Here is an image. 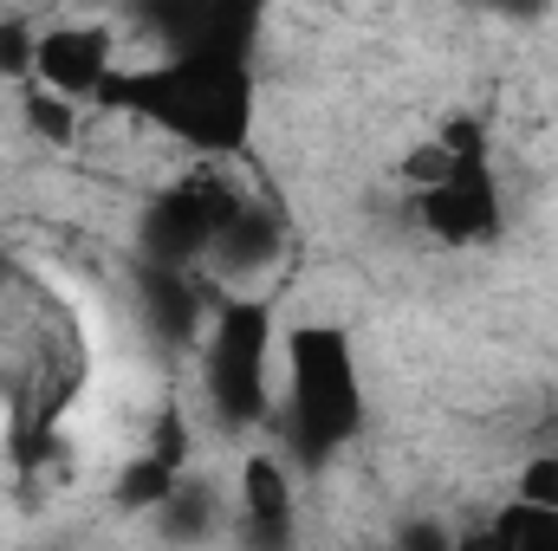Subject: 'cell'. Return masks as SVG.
<instances>
[{
    "label": "cell",
    "instance_id": "cell-1",
    "mask_svg": "<svg viewBox=\"0 0 558 551\" xmlns=\"http://www.w3.org/2000/svg\"><path fill=\"white\" fill-rule=\"evenodd\" d=\"M98 118L143 124L149 137L175 143L189 162L234 169L260 131V78L247 52H215V46L149 52L111 78V91L98 98Z\"/></svg>",
    "mask_w": 558,
    "mask_h": 551
},
{
    "label": "cell",
    "instance_id": "cell-2",
    "mask_svg": "<svg viewBox=\"0 0 558 551\" xmlns=\"http://www.w3.org/2000/svg\"><path fill=\"white\" fill-rule=\"evenodd\" d=\"M364 421H371V390H364V357H357L351 325L286 318L279 325L274 448L299 474H318L364 434Z\"/></svg>",
    "mask_w": 558,
    "mask_h": 551
},
{
    "label": "cell",
    "instance_id": "cell-3",
    "mask_svg": "<svg viewBox=\"0 0 558 551\" xmlns=\"http://www.w3.org/2000/svg\"><path fill=\"white\" fill-rule=\"evenodd\" d=\"M195 390L221 434H274L279 311L267 292H221L195 344Z\"/></svg>",
    "mask_w": 558,
    "mask_h": 551
},
{
    "label": "cell",
    "instance_id": "cell-4",
    "mask_svg": "<svg viewBox=\"0 0 558 551\" xmlns=\"http://www.w3.org/2000/svg\"><path fill=\"white\" fill-rule=\"evenodd\" d=\"M247 182L221 162H189L162 188H149L131 228V267H169V273H202L228 215L241 208Z\"/></svg>",
    "mask_w": 558,
    "mask_h": 551
},
{
    "label": "cell",
    "instance_id": "cell-5",
    "mask_svg": "<svg viewBox=\"0 0 558 551\" xmlns=\"http://www.w3.org/2000/svg\"><path fill=\"white\" fill-rule=\"evenodd\" d=\"M124 65H131V52H124L118 20H105V13H52L39 26V39H33L26 85H39V91H52V98L98 118V98L111 91V78Z\"/></svg>",
    "mask_w": 558,
    "mask_h": 551
},
{
    "label": "cell",
    "instance_id": "cell-6",
    "mask_svg": "<svg viewBox=\"0 0 558 551\" xmlns=\"http://www.w3.org/2000/svg\"><path fill=\"white\" fill-rule=\"evenodd\" d=\"M410 228L441 254H487L507 234V188H500L494 156L454 162L448 182L410 195Z\"/></svg>",
    "mask_w": 558,
    "mask_h": 551
},
{
    "label": "cell",
    "instance_id": "cell-7",
    "mask_svg": "<svg viewBox=\"0 0 558 551\" xmlns=\"http://www.w3.org/2000/svg\"><path fill=\"white\" fill-rule=\"evenodd\" d=\"M305 539V506H299V467L274 441L247 448L234 467V551H299Z\"/></svg>",
    "mask_w": 558,
    "mask_h": 551
},
{
    "label": "cell",
    "instance_id": "cell-8",
    "mask_svg": "<svg viewBox=\"0 0 558 551\" xmlns=\"http://www.w3.org/2000/svg\"><path fill=\"white\" fill-rule=\"evenodd\" d=\"M286 241H292L286 208H279L267 188H247L241 208L228 215V228H221V241H215L202 279H208L215 292H254V285L286 260Z\"/></svg>",
    "mask_w": 558,
    "mask_h": 551
},
{
    "label": "cell",
    "instance_id": "cell-9",
    "mask_svg": "<svg viewBox=\"0 0 558 551\" xmlns=\"http://www.w3.org/2000/svg\"><path fill=\"white\" fill-rule=\"evenodd\" d=\"M137 285V318L143 331L169 351H195L202 331H208V311H215V285L202 273H169V267H131Z\"/></svg>",
    "mask_w": 558,
    "mask_h": 551
},
{
    "label": "cell",
    "instance_id": "cell-10",
    "mask_svg": "<svg viewBox=\"0 0 558 551\" xmlns=\"http://www.w3.org/2000/svg\"><path fill=\"white\" fill-rule=\"evenodd\" d=\"M149 532L162 539L169 551H208L221 546L228 532H234V493L215 480V474H182L175 480V493L162 500V513L149 519Z\"/></svg>",
    "mask_w": 558,
    "mask_h": 551
},
{
    "label": "cell",
    "instance_id": "cell-11",
    "mask_svg": "<svg viewBox=\"0 0 558 551\" xmlns=\"http://www.w3.org/2000/svg\"><path fill=\"white\" fill-rule=\"evenodd\" d=\"M85 124H92V111H78V105L52 98L39 85H20V131L39 143V149H65L72 156L85 143Z\"/></svg>",
    "mask_w": 558,
    "mask_h": 551
},
{
    "label": "cell",
    "instance_id": "cell-12",
    "mask_svg": "<svg viewBox=\"0 0 558 551\" xmlns=\"http://www.w3.org/2000/svg\"><path fill=\"white\" fill-rule=\"evenodd\" d=\"M175 480H182L175 467H162L156 454H143V448H137V454L111 474V500H118V513H131V519L149 526V519L162 513V500L175 493Z\"/></svg>",
    "mask_w": 558,
    "mask_h": 551
},
{
    "label": "cell",
    "instance_id": "cell-13",
    "mask_svg": "<svg viewBox=\"0 0 558 551\" xmlns=\"http://www.w3.org/2000/svg\"><path fill=\"white\" fill-rule=\"evenodd\" d=\"M487 519H494V546L500 551H558V513H546V506L500 500Z\"/></svg>",
    "mask_w": 558,
    "mask_h": 551
},
{
    "label": "cell",
    "instance_id": "cell-14",
    "mask_svg": "<svg viewBox=\"0 0 558 551\" xmlns=\"http://www.w3.org/2000/svg\"><path fill=\"white\" fill-rule=\"evenodd\" d=\"M507 500L558 513V448H533V454L513 467V487H507Z\"/></svg>",
    "mask_w": 558,
    "mask_h": 551
},
{
    "label": "cell",
    "instance_id": "cell-15",
    "mask_svg": "<svg viewBox=\"0 0 558 551\" xmlns=\"http://www.w3.org/2000/svg\"><path fill=\"white\" fill-rule=\"evenodd\" d=\"M384 551H454V519H435V513H410L384 532Z\"/></svg>",
    "mask_w": 558,
    "mask_h": 551
},
{
    "label": "cell",
    "instance_id": "cell-16",
    "mask_svg": "<svg viewBox=\"0 0 558 551\" xmlns=\"http://www.w3.org/2000/svg\"><path fill=\"white\" fill-rule=\"evenodd\" d=\"M33 39H39V26H33V20L0 13V78L26 85V72H33Z\"/></svg>",
    "mask_w": 558,
    "mask_h": 551
},
{
    "label": "cell",
    "instance_id": "cell-17",
    "mask_svg": "<svg viewBox=\"0 0 558 551\" xmlns=\"http://www.w3.org/2000/svg\"><path fill=\"white\" fill-rule=\"evenodd\" d=\"M454 551H500V546H494V519H487V513L454 519Z\"/></svg>",
    "mask_w": 558,
    "mask_h": 551
},
{
    "label": "cell",
    "instance_id": "cell-18",
    "mask_svg": "<svg viewBox=\"0 0 558 551\" xmlns=\"http://www.w3.org/2000/svg\"><path fill=\"white\" fill-rule=\"evenodd\" d=\"M351 551H384V539H371V546H351Z\"/></svg>",
    "mask_w": 558,
    "mask_h": 551
}]
</instances>
